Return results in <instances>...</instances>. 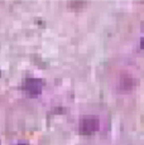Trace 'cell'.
I'll return each instance as SVG.
<instances>
[{
  "label": "cell",
  "mask_w": 144,
  "mask_h": 145,
  "mask_svg": "<svg viewBox=\"0 0 144 145\" xmlns=\"http://www.w3.org/2000/svg\"><path fill=\"white\" fill-rule=\"evenodd\" d=\"M140 47H142V48L144 49V38H142V39H140Z\"/></svg>",
  "instance_id": "obj_4"
},
{
  "label": "cell",
  "mask_w": 144,
  "mask_h": 145,
  "mask_svg": "<svg viewBox=\"0 0 144 145\" xmlns=\"http://www.w3.org/2000/svg\"><path fill=\"white\" fill-rule=\"evenodd\" d=\"M100 129V120L98 116H85L80 121L79 131L82 135H91Z\"/></svg>",
  "instance_id": "obj_1"
},
{
  "label": "cell",
  "mask_w": 144,
  "mask_h": 145,
  "mask_svg": "<svg viewBox=\"0 0 144 145\" xmlns=\"http://www.w3.org/2000/svg\"><path fill=\"white\" fill-rule=\"evenodd\" d=\"M18 145H26V144H18Z\"/></svg>",
  "instance_id": "obj_5"
},
{
  "label": "cell",
  "mask_w": 144,
  "mask_h": 145,
  "mask_svg": "<svg viewBox=\"0 0 144 145\" xmlns=\"http://www.w3.org/2000/svg\"><path fill=\"white\" fill-rule=\"evenodd\" d=\"M134 82V80L132 78V77H126V80H124L121 81V83H120V86H121V90H124V91H130L133 87L135 86V83H133Z\"/></svg>",
  "instance_id": "obj_3"
},
{
  "label": "cell",
  "mask_w": 144,
  "mask_h": 145,
  "mask_svg": "<svg viewBox=\"0 0 144 145\" xmlns=\"http://www.w3.org/2000/svg\"><path fill=\"white\" fill-rule=\"evenodd\" d=\"M46 81L41 78H27L24 81L23 90L30 96H38L44 88Z\"/></svg>",
  "instance_id": "obj_2"
}]
</instances>
